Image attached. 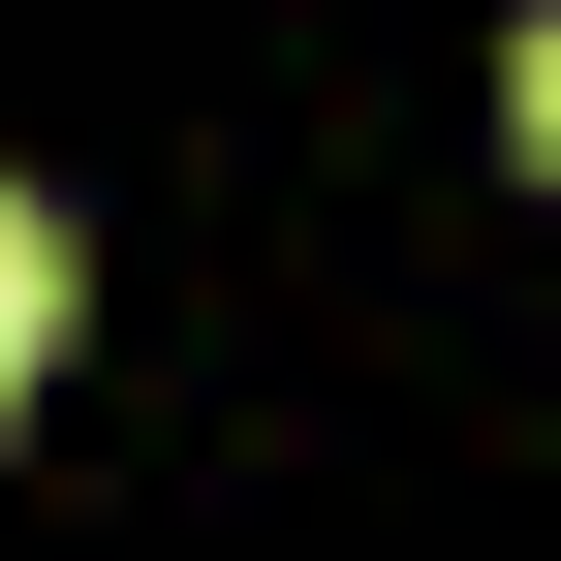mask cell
<instances>
[{
	"label": "cell",
	"mask_w": 561,
	"mask_h": 561,
	"mask_svg": "<svg viewBox=\"0 0 561 561\" xmlns=\"http://www.w3.org/2000/svg\"><path fill=\"white\" fill-rule=\"evenodd\" d=\"M500 125H530V157H561V0H530V62H500Z\"/></svg>",
	"instance_id": "7a4b0ae2"
},
{
	"label": "cell",
	"mask_w": 561,
	"mask_h": 561,
	"mask_svg": "<svg viewBox=\"0 0 561 561\" xmlns=\"http://www.w3.org/2000/svg\"><path fill=\"white\" fill-rule=\"evenodd\" d=\"M32 375H62V219L0 187V405H32Z\"/></svg>",
	"instance_id": "6da1fadb"
}]
</instances>
